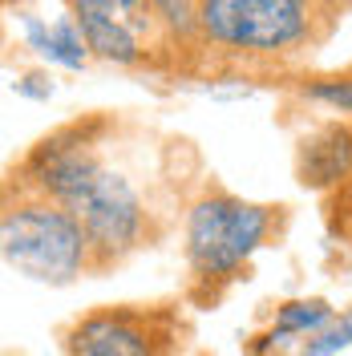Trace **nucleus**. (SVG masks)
Instances as JSON below:
<instances>
[{
	"instance_id": "obj_8",
	"label": "nucleus",
	"mask_w": 352,
	"mask_h": 356,
	"mask_svg": "<svg viewBox=\"0 0 352 356\" xmlns=\"http://www.w3.org/2000/svg\"><path fill=\"white\" fill-rule=\"evenodd\" d=\"M24 29H29V44H33L37 53H45L49 61H57V65L81 69L89 57H93V53H89V44H86V37H81V29L73 24V17L53 21V24L29 21Z\"/></svg>"
},
{
	"instance_id": "obj_11",
	"label": "nucleus",
	"mask_w": 352,
	"mask_h": 356,
	"mask_svg": "<svg viewBox=\"0 0 352 356\" xmlns=\"http://www.w3.org/2000/svg\"><path fill=\"white\" fill-rule=\"evenodd\" d=\"M296 89H300V97H308L316 106L352 118V65L336 69V73H320V77H304Z\"/></svg>"
},
{
	"instance_id": "obj_6",
	"label": "nucleus",
	"mask_w": 352,
	"mask_h": 356,
	"mask_svg": "<svg viewBox=\"0 0 352 356\" xmlns=\"http://www.w3.org/2000/svg\"><path fill=\"white\" fill-rule=\"evenodd\" d=\"M186 320L175 304H106L73 320L65 356H178Z\"/></svg>"
},
{
	"instance_id": "obj_5",
	"label": "nucleus",
	"mask_w": 352,
	"mask_h": 356,
	"mask_svg": "<svg viewBox=\"0 0 352 356\" xmlns=\"http://www.w3.org/2000/svg\"><path fill=\"white\" fill-rule=\"evenodd\" d=\"M65 8L97 61L138 73H182V57L150 0H65Z\"/></svg>"
},
{
	"instance_id": "obj_1",
	"label": "nucleus",
	"mask_w": 352,
	"mask_h": 356,
	"mask_svg": "<svg viewBox=\"0 0 352 356\" xmlns=\"http://www.w3.org/2000/svg\"><path fill=\"white\" fill-rule=\"evenodd\" d=\"M110 130L113 122L106 113L73 118L37 138L29 154L8 170L24 186L57 199L77 215L93 247V275H106L110 267L126 264L134 251L158 239L154 211L138 195L130 175L118 170L102 150V138Z\"/></svg>"
},
{
	"instance_id": "obj_9",
	"label": "nucleus",
	"mask_w": 352,
	"mask_h": 356,
	"mask_svg": "<svg viewBox=\"0 0 352 356\" xmlns=\"http://www.w3.org/2000/svg\"><path fill=\"white\" fill-rule=\"evenodd\" d=\"M162 29L170 33L178 57H182V77H195L198 57V0H150Z\"/></svg>"
},
{
	"instance_id": "obj_3",
	"label": "nucleus",
	"mask_w": 352,
	"mask_h": 356,
	"mask_svg": "<svg viewBox=\"0 0 352 356\" xmlns=\"http://www.w3.org/2000/svg\"><path fill=\"white\" fill-rule=\"evenodd\" d=\"M287 231L284 202H251L211 182L186 211V267L191 296L198 304H219L231 284L247 280L251 255Z\"/></svg>"
},
{
	"instance_id": "obj_13",
	"label": "nucleus",
	"mask_w": 352,
	"mask_h": 356,
	"mask_svg": "<svg viewBox=\"0 0 352 356\" xmlns=\"http://www.w3.org/2000/svg\"><path fill=\"white\" fill-rule=\"evenodd\" d=\"M344 4H349V13H352V0H344Z\"/></svg>"
},
{
	"instance_id": "obj_2",
	"label": "nucleus",
	"mask_w": 352,
	"mask_h": 356,
	"mask_svg": "<svg viewBox=\"0 0 352 356\" xmlns=\"http://www.w3.org/2000/svg\"><path fill=\"white\" fill-rule=\"evenodd\" d=\"M344 17V0H198L195 77L267 81L300 73Z\"/></svg>"
},
{
	"instance_id": "obj_4",
	"label": "nucleus",
	"mask_w": 352,
	"mask_h": 356,
	"mask_svg": "<svg viewBox=\"0 0 352 356\" xmlns=\"http://www.w3.org/2000/svg\"><path fill=\"white\" fill-rule=\"evenodd\" d=\"M0 255L17 275L53 288L93 275V247L77 215L13 175L0 207Z\"/></svg>"
},
{
	"instance_id": "obj_7",
	"label": "nucleus",
	"mask_w": 352,
	"mask_h": 356,
	"mask_svg": "<svg viewBox=\"0 0 352 356\" xmlns=\"http://www.w3.org/2000/svg\"><path fill=\"white\" fill-rule=\"evenodd\" d=\"M352 175V122H324L300 138L296 178L304 191H328Z\"/></svg>"
},
{
	"instance_id": "obj_12",
	"label": "nucleus",
	"mask_w": 352,
	"mask_h": 356,
	"mask_svg": "<svg viewBox=\"0 0 352 356\" xmlns=\"http://www.w3.org/2000/svg\"><path fill=\"white\" fill-rule=\"evenodd\" d=\"M349 344H352V308L344 312V316H336L328 328L312 332L308 340H304L300 356H336V353H344Z\"/></svg>"
},
{
	"instance_id": "obj_10",
	"label": "nucleus",
	"mask_w": 352,
	"mask_h": 356,
	"mask_svg": "<svg viewBox=\"0 0 352 356\" xmlns=\"http://www.w3.org/2000/svg\"><path fill=\"white\" fill-rule=\"evenodd\" d=\"M332 320L336 316H332L328 300H287V304L275 308V324H271L267 344H275L284 336H312L320 328H328Z\"/></svg>"
}]
</instances>
